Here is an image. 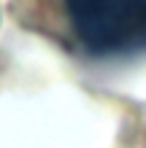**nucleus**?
Segmentation results:
<instances>
[{
    "instance_id": "nucleus-1",
    "label": "nucleus",
    "mask_w": 146,
    "mask_h": 148,
    "mask_svg": "<svg viewBox=\"0 0 146 148\" xmlns=\"http://www.w3.org/2000/svg\"><path fill=\"white\" fill-rule=\"evenodd\" d=\"M65 8L89 54L146 49V0H65Z\"/></svg>"
}]
</instances>
